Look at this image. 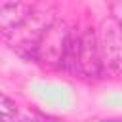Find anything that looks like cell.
<instances>
[{
    "label": "cell",
    "mask_w": 122,
    "mask_h": 122,
    "mask_svg": "<svg viewBox=\"0 0 122 122\" xmlns=\"http://www.w3.org/2000/svg\"><path fill=\"white\" fill-rule=\"evenodd\" d=\"M32 13V8H29L23 2L17 4H8L0 8V27H2V34H10L13 29H17L29 15Z\"/></svg>",
    "instance_id": "cell-4"
},
{
    "label": "cell",
    "mask_w": 122,
    "mask_h": 122,
    "mask_svg": "<svg viewBox=\"0 0 122 122\" xmlns=\"http://www.w3.org/2000/svg\"><path fill=\"white\" fill-rule=\"evenodd\" d=\"M17 2H23V0H2V6H8V4H17Z\"/></svg>",
    "instance_id": "cell-6"
},
{
    "label": "cell",
    "mask_w": 122,
    "mask_h": 122,
    "mask_svg": "<svg viewBox=\"0 0 122 122\" xmlns=\"http://www.w3.org/2000/svg\"><path fill=\"white\" fill-rule=\"evenodd\" d=\"M78 71L90 78H97L103 71L101 61V50H99V38L93 30H86L80 36V48H78Z\"/></svg>",
    "instance_id": "cell-3"
},
{
    "label": "cell",
    "mask_w": 122,
    "mask_h": 122,
    "mask_svg": "<svg viewBox=\"0 0 122 122\" xmlns=\"http://www.w3.org/2000/svg\"><path fill=\"white\" fill-rule=\"evenodd\" d=\"M71 30L65 21H53L38 40V63L55 67L63 63Z\"/></svg>",
    "instance_id": "cell-2"
},
{
    "label": "cell",
    "mask_w": 122,
    "mask_h": 122,
    "mask_svg": "<svg viewBox=\"0 0 122 122\" xmlns=\"http://www.w3.org/2000/svg\"><path fill=\"white\" fill-rule=\"evenodd\" d=\"M99 50H101L103 69H107L114 76L120 74L122 72V23H118L112 17L101 23Z\"/></svg>",
    "instance_id": "cell-1"
},
{
    "label": "cell",
    "mask_w": 122,
    "mask_h": 122,
    "mask_svg": "<svg viewBox=\"0 0 122 122\" xmlns=\"http://www.w3.org/2000/svg\"><path fill=\"white\" fill-rule=\"evenodd\" d=\"M0 114H2V122H11L15 120V114H17L15 101H11L6 93H2L0 97Z\"/></svg>",
    "instance_id": "cell-5"
}]
</instances>
